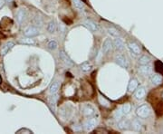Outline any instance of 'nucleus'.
Wrapping results in <instances>:
<instances>
[{"label": "nucleus", "instance_id": "f257e3e1", "mask_svg": "<svg viewBox=\"0 0 163 134\" xmlns=\"http://www.w3.org/2000/svg\"><path fill=\"white\" fill-rule=\"evenodd\" d=\"M149 114H150V109L147 105H141L138 107L136 110V115L139 118L146 119L149 116Z\"/></svg>", "mask_w": 163, "mask_h": 134}, {"label": "nucleus", "instance_id": "f03ea898", "mask_svg": "<svg viewBox=\"0 0 163 134\" xmlns=\"http://www.w3.org/2000/svg\"><path fill=\"white\" fill-rule=\"evenodd\" d=\"M39 34V30L36 26H29L24 31V35L27 37L36 36Z\"/></svg>", "mask_w": 163, "mask_h": 134}, {"label": "nucleus", "instance_id": "7ed1b4c3", "mask_svg": "<svg viewBox=\"0 0 163 134\" xmlns=\"http://www.w3.org/2000/svg\"><path fill=\"white\" fill-rule=\"evenodd\" d=\"M128 48L130 51V53L135 56H137L140 54V47L136 43H133V42L129 43L128 44Z\"/></svg>", "mask_w": 163, "mask_h": 134}, {"label": "nucleus", "instance_id": "20e7f679", "mask_svg": "<svg viewBox=\"0 0 163 134\" xmlns=\"http://www.w3.org/2000/svg\"><path fill=\"white\" fill-rule=\"evenodd\" d=\"M27 17V13L25 9H19L16 12V20L19 24H23Z\"/></svg>", "mask_w": 163, "mask_h": 134}, {"label": "nucleus", "instance_id": "39448f33", "mask_svg": "<svg viewBox=\"0 0 163 134\" xmlns=\"http://www.w3.org/2000/svg\"><path fill=\"white\" fill-rule=\"evenodd\" d=\"M115 61H116V63L120 65V66H122V68H125L127 69L129 65H128V62H127V59L122 55H117L115 56Z\"/></svg>", "mask_w": 163, "mask_h": 134}, {"label": "nucleus", "instance_id": "423d86ee", "mask_svg": "<svg viewBox=\"0 0 163 134\" xmlns=\"http://www.w3.org/2000/svg\"><path fill=\"white\" fill-rule=\"evenodd\" d=\"M112 48H113V42L109 38L106 39L103 42V45H102V53L107 54V53L110 52V51H112Z\"/></svg>", "mask_w": 163, "mask_h": 134}, {"label": "nucleus", "instance_id": "0eeeda50", "mask_svg": "<svg viewBox=\"0 0 163 134\" xmlns=\"http://www.w3.org/2000/svg\"><path fill=\"white\" fill-rule=\"evenodd\" d=\"M14 45H15L14 42H12V41H9V42L6 43L4 45H2L1 49H0V53H1L3 55H6L9 52V50H11L14 47Z\"/></svg>", "mask_w": 163, "mask_h": 134}, {"label": "nucleus", "instance_id": "6e6552de", "mask_svg": "<svg viewBox=\"0 0 163 134\" xmlns=\"http://www.w3.org/2000/svg\"><path fill=\"white\" fill-rule=\"evenodd\" d=\"M130 126H132V123L128 120H121L118 122V128L122 130H127L130 129Z\"/></svg>", "mask_w": 163, "mask_h": 134}, {"label": "nucleus", "instance_id": "1a4fd4ad", "mask_svg": "<svg viewBox=\"0 0 163 134\" xmlns=\"http://www.w3.org/2000/svg\"><path fill=\"white\" fill-rule=\"evenodd\" d=\"M139 71L144 75H149L152 73V67L149 65H140Z\"/></svg>", "mask_w": 163, "mask_h": 134}, {"label": "nucleus", "instance_id": "9d476101", "mask_svg": "<svg viewBox=\"0 0 163 134\" xmlns=\"http://www.w3.org/2000/svg\"><path fill=\"white\" fill-rule=\"evenodd\" d=\"M59 56H60L61 60L63 62L65 65H73V61L71 60V58L67 55V54H65L63 51H60Z\"/></svg>", "mask_w": 163, "mask_h": 134}, {"label": "nucleus", "instance_id": "9b49d317", "mask_svg": "<svg viewBox=\"0 0 163 134\" xmlns=\"http://www.w3.org/2000/svg\"><path fill=\"white\" fill-rule=\"evenodd\" d=\"M83 126L86 130H88V131L92 130L96 126V119H90L88 121H86Z\"/></svg>", "mask_w": 163, "mask_h": 134}, {"label": "nucleus", "instance_id": "f8f14e48", "mask_svg": "<svg viewBox=\"0 0 163 134\" xmlns=\"http://www.w3.org/2000/svg\"><path fill=\"white\" fill-rule=\"evenodd\" d=\"M83 113H84V115L87 116V117H92L94 115V113H95V110L93 109V106L89 105V104H87L84 106L83 108Z\"/></svg>", "mask_w": 163, "mask_h": 134}, {"label": "nucleus", "instance_id": "ddd939ff", "mask_svg": "<svg viewBox=\"0 0 163 134\" xmlns=\"http://www.w3.org/2000/svg\"><path fill=\"white\" fill-rule=\"evenodd\" d=\"M57 100H58V95L56 94H53L50 101H49V105H50V107H51V109L53 112L56 111V101H57Z\"/></svg>", "mask_w": 163, "mask_h": 134}, {"label": "nucleus", "instance_id": "4468645a", "mask_svg": "<svg viewBox=\"0 0 163 134\" xmlns=\"http://www.w3.org/2000/svg\"><path fill=\"white\" fill-rule=\"evenodd\" d=\"M150 81H151V82H152V84H153L154 85H159V84H162L163 77H162L161 75L158 74H153V75L151 76Z\"/></svg>", "mask_w": 163, "mask_h": 134}, {"label": "nucleus", "instance_id": "2eb2a0df", "mask_svg": "<svg viewBox=\"0 0 163 134\" xmlns=\"http://www.w3.org/2000/svg\"><path fill=\"white\" fill-rule=\"evenodd\" d=\"M84 25L90 30H92L93 32H96V31L99 30V26H98V25H96L94 22H93L92 20H86V21L84 22Z\"/></svg>", "mask_w": 163, "mask_h": 134}, {"label": "nucleus", "instance_id": "dca6fc26", "mask_svg": "<svg viewBox=\"0 0 163 134\" xmlns=\"http://www.w3.org/2000/svg\"><path fill=\"white\" fill-rule=\"evenodd\" d=\"M145 94H146L145 88L141 86V87H140V88L136 91V92H135V97H136V99H138V100H141V99H143V98L145 97Z\"/></svg>", "mask_w": 163, "mask_h": 134}, {"label": "nucleus", "instance_id": "f3484780", "mask_svg": "<svg viewBox=\"0 0 163 134\" xmlns=\"http://www.w3.org/2000/svg\"><path fill=\"white\" fill-rule=\"evenodd\" d=\"M59 82H53V84H51L50 88H49V92H50V94H56L57 92H58V90H59Z\"/></svg>", "mask_w": 163, "mask_h": 134}, {"label": "nucleus", "instance_id": "a211bd4d", "mask_svg": "<svg viewBox=\"0 0 163 134\" xmlns=\"http://www.w3.org/2000/svg\"><path fill=\"white\" fill-rule=\"evenodd\" d=\"M113 46H115L117 50H122L124 48V44L122 41V39H120L119 37H116V39L113 41Z\"/></svg>", "mask_w": 163, "mask_h": 134}, {"label": "nucleus", "instance_id": "6ab92c4d", "mask_svg": "<svg viewBox=\"0 0 163 134\" xmlns=\"http://www.w3.org/2000/svg\"><path fill=\"white\" fill-rule=\"evenodd\" d=\"M138 87V81L136 79H132L130 80L129 82V85H128V90L129 91H133L137 89Z\"/></svg>", "mask_w": 163, "mask_h": 134}, {"label": "nucleus", "instance_id": "aec40b11", "mask_svg": "<svg viewBox=\"0 0 163 134\" xmlns=\"http://www.w3.org/2000/svg\"><path fill=\"white\" fill-rule=\"evenodd\" d=\"M141 126H142V124H141V122L140 121V120L135 119V120L132 121V129H133L134 130L139 131V130L141 129Z\"/></svg>", "mask_w": 163, "mask_h": 134}, {"label": "nucleus", "instance_id": "412c9836", "mask_svg": "<svg viewBox=\"0 0 163 134\" xmlns=\"http://www.w3.org/2000/svg\"><path fill=\"white\" fill-rule=\"evenodd\" d=\"M140 65H149L150 63V57L148 55H142L139 60Z\"/></svg>", "mask_w": 163, "mask_h": 134}, {"label": "nucleus", "instance_id": "4be33fe9", "mask_svg": "<svg viewBox=\"0 0 163 134\" xmlns=\"http://www.w3.org/2000/svg\"><path fill=\"white\" fill-rule=\"evenodd\" d=\"M73 6L79 10H83L84 8V5L81 0H73Z\"/></svg>", "mask_w": 163, "mask_h": 134}, {"label": "nucleus", "instance_id": "5701e85b", "mask_svg": "<svg viewBox=\"0 0 163 134\" xmlns=\"http://www.w3.org/2000/svg\"><path fill=\"white\" fill-rule=\"evenodd\" d=\"M81 69L83 72H89V71L92 70V65H91V64L88 63V62H86V63H83L81 65Z\"/></svg>", "mask_w": 163, "mask_h": 134}, {"label": "nucleus", "instance_id": "b1692460", "mask_svg": "<svg viewBox=\"0 0 163 134\" xmlns=\"http://www.w3.org/2000/svg\"><path fill=\"white\" fill-rule=\"evenodd\" d=\"M108 33L111 35L114 36V37H119L120 36V33L118 32V30H116L115 28H108Z\"/></svg>", "mask_w": 163, "mask_h": 134}, {"label": "nucleus", "instance_id": "393cba45", "mask_svg": "<svg viewBox=\"0 0 163 134\" xmlns=\"http://www.w3.org/2000/svg\"><path fill=\"white\" fill-rule=\"evenodd\" d=\"M130 109H132V106H130V104H126L122 106V110L123 111V114H128V113L130 111Z\"/></svg>", "mask_w": 163, "mask_h": 134}, {"label": "nucleus", "instance_id": "a878e982", "mask_svg": "<svg viewBox=\"0 0 163 134\" xmlns=\"http://www.w3.org/2000/svg\"><path fill=\"white\" fill-rule=\"evenodd\" d=\"M122 116H123V111H122V108L119 109V110H117V111H115V113H114V118L117 119V120L121 119Z\"/></svg>", "mask_w": 163, "mask_h": 134}, {"label": "nucleus", "instance_id": "bb28decb", "mask_svg": "<svg viewBox=\"0 0 163 134\" xmlns=\"http://www.w3.org/2000/svg\"><path fill=\"white\" fill-rule=\"evenodd\" d=\"M57 43H56V41H54V40H52L50 41V42L48 43V48L51 49V50H54V49H56L57 48Z\"/></svg>", "mask_w": 163, "mask_h": 134}, {"label": "nucleus", "instance_id": "cd10ccee", "mask_svg": "<svg viewBox=\"0 0 163 134\" xmlns=\"http://www.w3.org/2000/svg\"><path fill=\"white\" fill-rule=\"evenodd\" d=\"M56 24H54V22H50L48 24L47 29H48V31L50 33H53L54 31H56Z\"/></svg>", "mask_w": 163, "mask_h": 134}, {"label": "nucleus", "instance_id": "c85d7f7f", "mask_svg": "<svg viewBox=\"0 0 163 134\" xmlns=\"http://www.w3.org/2000/svg\"><path fill=\"white\" fill-rule=\"evenodd\" d=\"M99 101H100V102H101L102 105H104V106H106V107L109 106V101H108L107 100H105L103 97L100 96V97H99Z\"/></svg>", "mask_w": 163, "mask_h": 134}, {"label": "nucleus", "instance_id": "c756f323", "mask_svg": "<svg viewBox=\"0 0 163 134\" xmlns=\"http://www.w3.org/2000/svg\"><path fill=\"white\" fill-rule=\"evenodd\" d=\"M21 43L28 44V45H33V44H34V41H33L32 39H29V38H25L24 40L21 41Z\"/></svg>", "mask_w": 163, "mask_h": 134}, {"label": "nucleus", "instance_id": "7c9ffc66", "mask_svg": "<svg viewBox=\"0 0 163 134\" xmlns=\"http://www.w3.org/2000/svg\"><path fill=\"white\" fill-rule=\"evenodd\" d=\"M6 3V0H0V8H1Z\"/></svg>", "mask_w": 163, "mask_h": 134}, {"label": "nucleus", "instance_id": "2f4dec72", "mask_svg": "<svg viewBox=\"0 0 163 134\" xmlns=\"http://www.w3.org/2000/svg\"><path fill=\"white\" fill-rule=\"evenodd\" d=\"M0 82H1V78H0Z\"/></svg>", "mask_w": 163, "mask_h": 134}]
</instances>
